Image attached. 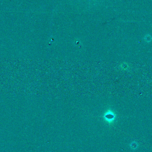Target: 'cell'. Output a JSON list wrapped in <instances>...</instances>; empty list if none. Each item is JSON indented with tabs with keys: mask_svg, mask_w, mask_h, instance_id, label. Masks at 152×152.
Returning <instances> with one entry per match:
<instances>
[{
	"mask_svg": "<svg viewBox=\"0 0 152 152\" xmlns=\"http://www.w3.org/2000/svg\"><path fill=\"white\" fill-rule=\"evenodd\" d=\"M105 119L109 122H112L114 119L115 115L111 111H108L105 115Z\"/></svg>",
	"mask_w": 152,
	"mask_h": 152,
	"instance_id": "obj_1",
	"label": "cell"
}]
</instances>
